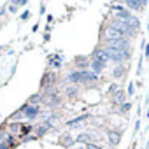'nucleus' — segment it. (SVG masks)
Wrapping results in <instances>:
<instances>
[{
    "label": "nucleus",
    "instance_id": "f257e3e1",
    "mask_svg": "<svg viewBox=\"0 0 149 149\" xmlns=\"http://www.w3.org/2000/svg\"><path fill=\"white\" fill-rule=\"evenodd\" d=\"M105 51L111 58V63H114V65H126L132 58V53H126V51H116V49H107V47H105Z\"/></svg>",
    "mask_w": 149,
    "mask_h": 149
},
{
    "label": "nucleus",
    "instance_id": "f3484780",
    "mask_svg": "<svg viewBox=\"0 0 149 149\" xmlns=\"http://www.w3.org/2000/svg\"><path fill=\"white\" fill-rule=\"evenodd\" d=\"M61 61H63V56H60V54H51L49 56V65L53 68H61Z\"/></svg>",
    "mask_w": 149,
    "mask_h": 149
},
{
    "label": "nucleus",
    "instance_id": "6e6552de",
    "mask_svg": "<svg viewBox=\"0 0 149 149\" xmlns=\"http://www.w3.org/2000/svg\"><path fill=\"white\" fill-rule=\"evenodd\" d=\"M61 102H63L61 95H54V97H44V100H42V104H44L46 107H49V109H56V107H60V105H61Z\"/></svg>",
    "mask_w": 149,
    "mask_h": 149
},
{
    "label": "nucleus",
    "instance_id": "7ed1b4c3",
    "mask_svg": "<svg viewBox=\"0 0 149 149\" xmlns=\"http://www.w3.org/2000/svg\"><path fill=\"white\" fill-rule=\"evenodd\" d=\"M105 137H107V144L114 149L121 144V139H123V132L116 130V128H105Z\"/></svg>",
    "mask_w": 149,
    "mask_h": 149
},
{
    "label": "nucleus",
    "instance_id": "6ab92c4d",
    "mask_svg": "<svg viewBox=\"0 0 149 149\" xmlns=\"http://www.w3.org/2000/svg\"><path fill=\"white\" fill-rule=\"evenodd\" d=\"M118 90H119V84H116V83H112V84H111V86L107 88V95H111V97H112V95H114V93H116Z\"/></svg>",
    "mask_w": 149,
    "mask_h": 149
},
{
    "label": "nucleus",
    "instance_id": "20e7f679",
    "mask_svg": "<svg viewBox=\"0 0 149 149\" xmlns=\"http://www.w3.org/2000/svg\"><path fill=\"white\" fill-rule=\"evenodd\" d=\"M19 111L23 112V118H25V119H28V121L39 119V116H40V112H42L39 105H28V104H25Z\"/></svg>",
    "mask_w": 149,
    "mask_h": 149
},
{
    "label": "nucleus",
    "instance_id": "f8f14e48",
    "mask_svg": "<svg viewBox=\"0 0 149 149\" xmlns=\"http://www.w3.org/2000/svg\"><path fill=\"white\" fill-rule=\"evenodd\" d=\"M74 65L77 67V70H88L90 60L86 56H76V58H74Z\"/></svg>",
    "mask_w": 149,
    "mask_h": 149
},
{
    "label": "nucleus",
    "instance_id": "393cba45",
    "mask_svg": "<svg viewBox=\"0 0 149 149\" xmlns=\"http://www.w3.org/2000/svg\"><path fill=\"white\" fill-rule=\"evenodd\" d=\"M144 56H146V60L149 61V44H146V47H144Z\"/></svg>",
    "mask_w": 149,
    "mask_h": 149
},
{
    "label": "nucleus",
    "instance_id": "c85d7f7f",
    "mask_svg": "<svg viewBox=\"0 0 149 149\" xmlns=\"http://www.w3.org/2000/svg\"><path fill=\"white\" fill-rule=\"evenodd\" d=\"M147 130H149V125H147Z\"/></svg>",
    "mask_w": 149,
    "mask_h": 149
},
{
    "label": "nucleus",
    "instance_id": "aec40b11",
    "mask_svg": "<svg viewBox=\"0 0 149 149\" xmlns=\"http://www.w3.org/2000/svg\"><path fill=\"white\" fill-rule=\"evenodd\" d=\"M133 93H135V83H133V81H130V83H128V91H126L128 98H132V97H133Z\"/></svg>",
    "mask_w": 149,
    "mask_h": 149
},
{
    "label": "nucleus",
    "instance_id": "5701e85b",
    "mask_svg": "<svg viewBox=\"0 0 149 149\" xmlns=\"http://www.w3.org/2000/svg\"><path fill=\"white\" fill-rule=\"evenodd\" d=\"M86 149H104V146H102V144H95V142H91V144H86Z\"/></svg>",
    "mask_w": 149,
    "mask_h": 149
},
{
    "label": "nucleus",
    "instance_id": "bb28decb",
    "mask_svg": "<svg viewBox=\"0 0 149 149\" xmlns=\"http://www.w3.org/2000/svg\"><path fill=\"white\" fill-rule=\"evenodd\" d=\"M40 14H44L46 13V4H40V11H39Z\"/></svg>",
    "mask_w": 149,
    "mask_h": 149
},
{
    "label": "nucleus",
    "instance_id": "f03ea898",
    "mask_svg": "<svg viewBox=\"0 0 149 149\" xmlns=\"http://www.w3.org/2000/svg\"><path fill=\"white\" fill-rule=\"evenodd\" d=\"M104 47L107 49H116V51H126V53H132V44L128 39H118V40H105L102 42Z\"/></svg>",
    "mask_w": 149,
    "mask_h": 149
},
{
    "label": "nucleus",
    "instance_id": "423d86ee",
    "mask_svg": "<svg viewBox=\"0 0 149 149\" xmlns=\"http://www.w3.org/2000/svg\"><path fill=\"white\" fill-rule=\"evenodd\" d=\"M125 102H128V95H126V91H125L123 88H119V90L111 97V104H112V107H119V105H123Z\"/></svg>",
    "mask_w": 149,
    "mask_h": 149
},
{
    "label": "nucleus",
    "instance_id": "2eb2a0df",
    "mask_svg": "<svg viewBox=\"0 0 149 149\" xmlns=\"http://www.w3.org/2000/svg\"><path fill=\"white\" fill-rule=\"evenodd\" d=\"M105 67H107V65H104V63H100V61H97V60H90V70H91L93 74H97V76H100V74L105 70Z\"/></svg>",
    "mask_w": 149,
    "mask_h": 149
},
{
    "label": "nucleus",
    "instance_id": "ddd939ff",
    "mask_svg": "<svg viewBox=\"0 0 149 149\" xmlns=\"http://www.w3.org/2000/svg\"><path fill=\"white\" fill-rule=\"evenodd\" d=\"M111 76H112L114 79H123V77L126 76V65H114Z\"/></svg>",
    "mask_w": 149,
    "mask_h": 149
},
{
    "label": "nucleus",
    "instance_id": "4468645a",
    "mask_svg": "<svg viewBox=\"0 0 149 149\" xmlns=\"http://www.w3.org/2000/svg\"><path fill=\"white\" fill-rule=\"evenodd\" d=\"M132 107H133V104H132V102L128 100V102H125L123 105L116 107V114H119V116H123V118H128V114H130Z\"/></svg>",
    "mask_w": 149,
    "mask_h": 149
},
{
    "label": "nucleus",
    "instance_id": "cd10ccee",
    "mask_svg": "<svg viewBox=\"0 0 149 149\" xmlns=\"http://www.w3.org/2000/svg\"><path fill=\"white\" fill-rule=\"evenodd\" d=\"M146 118L149 119V105H147V109H146Z\"/></svg>",
    "mask_w": 149,
    "mask_h": 149
},
{
    "label": "nucleus",
    "instance_id": "412c9836",
    "mask_svg": "<svg viewBox=\"0 0 149 149\" xmlns=\"http://www.w3.org/2000/svg\"><path fill=\"white\" fill-rule=\"evenodd\" d=\"M11 2H13V6L21 7V6H26V4H28V0H11Z\"/></svg>",
    "mask_w": 149,
    "mask_h": 149
},
{
    "label": "nucleus",
    "instance_id": "a211bd4d",
    "mask_svg": "<svg viewBox=\"0 0 149 149\" xmlns=\"http://www.w3.org/2000/svg\"><path fill=\"white\" fill-rule=\"evenodd\" d=\"M42 100H44V97H42V93H35V95H32L30 98H28V105H40L42 104Z\"/></svg>",
    "mask_w": 149,
    "mask_h": 149
},
{
    "label": "nucleus",
    "instance_id": "39448f33",
    "mask_svg": "<svg viewBox=\"0 0 149 149\" xmlns=\"http://www.w3.org/2000/svg\"><path fill=\"white\" fill-rule=\"evenodd\" d=\"M91 60H97V61H100V63H104V65L111 63V58H109V54H107V51H105V47H104V46H98V47H95V49H93Z\"/></svg>",
    "mask_w": 149,
    "mask_h": 149
},
{
    "label": "nucleus",
    "instance_id": "1a4fd4ad",
    "mask_svg": "<svg viewBox=\"0 0 149 149\" xmlns=\"http://www.w3.org/2000/svg\"><path fill=\"white\" fill-rule=\"evenodd\" d=\"M40 86H42V90L44 88H49V86H56V74L46 72L44 77H42V81H40Z\"/></svg>",
    "mask_w": 149,
    "mask_h": 149
},
{
    "label": "nucleus",
    "instance_id": "4be33fe9",
    "mask_svg": "<svg viewBox=\"0 0 149 149\" xmlns=\"http://www.w3.org/2000/svg\"><path fill=\"white\" fill-rule=\"evenodd\" d=\"M30 18H32V13H30V11H23V14L19 16L21 21H26V19H30Z\"/></svg>",
    "mask_w": 149,
    "mask_h": 149
},
{
    "label": "nucleus",
    "instance_id": "dca6fc26",
    "mask_svg": "<svg viewBox=\"0 0 149 149\" xmlns=\"http://www.w3.org/2000/svg\"><path fill=\"white\" fill-rule=\"evenodd\" d=\"M33 128H35V125H32V123H23V126H21V133H19V142L25 139V137H28V135H32L33 133Z\"/></svg>",
    "mask_w": 149,
    "mask_h": 149
},
{
    "label": "nucleus",
    "instance_id": "9d476101",
    "mask_svg": "<svg viewBox=\"0 0 149 149\" xmlns=\"http://www.w3.org/2000/svg\"><path fill=\"white\" fill-rule=\"evenodd\" d=\"M63 91H65V97H67V98L76 100V97L79 95V86H77V84H65Z\"/></svg>",
    "mask_w": 149,
    "mask_h": 149
},
{
    "label": "nucleus",
    "instance_id": "9b49d317",
    "mask_svg": "<svg viewBox=\"0 0 149 149\" xmlns=\"http://www.w3.org/2000/svg\"><path fill=\"white\" fill-rule=\"evenodd\" d=\"M7 121H9V119H7ZM21 126H23V121H11V123H9V128H7V133H9V135H14V137H19Z\"/></svg>",
    "mask_w": 149,
    "mask_h": 149
},
{
    "label": "nucleus",
    "instance_id": "0eeeda50",
    "mask_svg": "<svg viewBox=\"0 0 149 149\" xmlns=\"http://www.w3.org/2000/svg\"><path fill=\"white\" fill-rule=\"evenodd\" d=\"M60 146L65 147V149H72L74 146H76V137H72L68 132L61 133V135H60Z\"/></svg>",
    "mask_w": 149,
    "mask_h": 149
},
{
    "label": "nucleus",
    "instance_id": "b1692460",
    "mask_svg": "<svg viewBox=\"0 0 149 149\" xmlns=\"http://www.w3.org/2000/svg\"><path fill=\"white\" fill-rule=\"evenodd\" d=\"M139 130H140V118L135 121V126H133V135H137V133H139Z\"/></svg>",
    "mask_w": 149,
    "mask_h": 149
},
{
    "label": "nucleus",
    "instance_id": "a878e982",
    "mask_svg": "<svg viewBox=\"0 0 149 149\" xmlns=\"http://www.w3.org/2000/svg\"><path fill=\"white\" fill-rule=\"evenodd\" d=\"M9 11H11V13H13V14H14V13H16V11H18V7H16V6H9Z\"/></svg>",
    "mask_w": 149,
    "mask_h": 149
}]
</instances>
